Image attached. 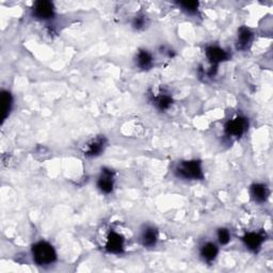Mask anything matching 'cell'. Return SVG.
Returning <instances> with one entry per match:
<instances>
[{"mask_svg":"<svg viewBox=\"0 0 273 273\" xmlns=\"http://www.w3.org/2000/svg\"><path fill=\"white\" fill-rule=\"evenodd\" d=\"M147 17L144 15H138L132 20V28L135 30H142L147 26Z\"/></svg>","mask_w":273,"mask_h":273,"instance_id":"cell-19","label":"cell"},{"mask_svg":"<svg viewBox=\"0 0 273 273\" xmlns=\"http://www.w3.org/2000/svg\"><path fill=\"white\" fill-rule=\"evenodd\" d=\"M33 261L39 266H48L57 260V253L52 245L47 241L35 242L31 248Z\"/></svg>","mask_w":273,"mask_h":273,"instance_id":"cell-1","label":"cell"},{"mask_svg":"<svg viewBox=\"0 0 273 273\" xmlns=\"http://www.w3.org/2000/svg\"><path fill=\"white\" fill-rule=\"evenodd\" d=\"M270 195V191L267 185L256 183L251 186V196L256 203H265Z\"/></svg>","mask_w":273,"mask_h":273,"instance_id":"cell-12","label":"cell"},{"mask_svg":"<svg viewBox=\"0 0 273 273\" xmlns=\"http://www.w3.org/2000/svg\"><path fill=\"white\" fill-rule=\"evenodd\" d=\"M140 241L144 248H154L158 241V232L153 226H145L141 233Z\"/></svg>","mask_w":273,"mask_h":273,"instance_id":"cell-10","label":"cell"},{"mask_svg":"<svg viewBox=\"0 0 273 273\" xmlns=\"http://www.w3.org/2000/svg\"><path fill=\"white\" fill-rule=\"evenodd\" d=\"M249 121L245 117L238 115L226 122L224 126V132L229 138L239 139L248 130Z\"/></svg>","mask_w":273,"mask_h":273,"instance_id":"cell-3","label":"cell"},{"mask_svg":"<svg viewBox=\"0 0 273 273\" xmlns=\"http://www.w3.org/2000/svg\"><path fill=\"white\" fill-rule=\"evenodd\" d=\"M153 103L159 111H166L172 106L173 104V98L169 93L162 92L159 93L157 96L153 97Z\"/></svg>","mask_w":273,"mask_h":273,"instance_id":"cell-14","label":"cell"},{"mask_svg":"<svg viewBox=\"0 0 273 273\" xmlns=\"http://www.w3.org/2000/svg\"><path fill=\"white\" fill-rule=\"evenodd\" d=\"M177 5L181 10L190 15L196 14L199 7V4L197 2H179L177 3Z\"/></svg>","mask_w":273,"mask_h":273,"instance_id":"cell-17","label":"cell"},{"mask_svg":"<svg viewBox=\"0 0 273 273\" xmlns=\"http://www.w3.org/2000/svg\"><path fill=\"white\" fill-rule=\"evenodd\" d=\"M206 58L207 60L211 62L212 66H218V64H220L221 62L227 61L230 59V53L223 48L216 46V45H211V46L206 47Z\"/></svg>","mask_w":273,"mask_h":273,"instance_id":"cell-6","label":"cell"},{"mask_svg":"<svg viewBox=\"0 0 273 273\" xmlns=\"http://www.w3.org/2000/svg\"><path fill=\"white\" fill-rule=\"evenodd\" d=\"M0 105H2V120L5 122L7 117L10 115L13 105V97L9 91L4 90L2 92V103H0Z\"/></svg>","mask_w":273,"mask_h":273,"instance_id":"cell-16","label":"cell"},{"mask_svg":"<svg viewBox=\"0 0 273 273\" xmlns=\"http://www.w3.org/2000/svg\"><path fill=\"white\" fill-rule=\"evenodd\" d=\"M217 237H218V241H219L220 244L225 245V244H227V243H229L231 241L232 236H231V233H230L229 230L222 227V229L218 230Z\"/></svg>","mask_w":273,"mask_h":273,"instance_id":"cell-18","label":"cell"},{"mask_svg":"<svg viewBox=\"0 0 273 273\" xmlns=\"http://www.w3.org/2000/svg\"><path fill=\"white\" fill-rule=\"evenodd\" d=\"M124 243H125V240L123 238V236L114 231H111L107 237L106 250L109 253L120 254L124 250Z\"/></svg>","mask_w":273,"mask_h":273,"instance_id":"cell-8","label":"cell"},{"mask_svg":"<svg viewBox=\"0 0 273 273\" xmlns=\"http://www.w3.org/2000/svg\"><path fill=\"white\" fill-rule=\"evenodd\" d=\"M97 188L104 194H110L114 188V173L111 169L103 168L97 178Z\"/></svg>","mask_w":273,"mask_h":273,"instance_id":"cell-5","label":"cell"},{"mask_svg":"<svg viewBox=\"0 0 273 273\" xmlns=\"http://www.w3.org/2000/svg\"><path fill=\"white\" fill-rule=\"evenodd\" d=\"M253 41V32L247 28V27H241L238 30V40L237 46L239 49H247Z\"/></svg>","mask_w":273,"mask_h":273,"instance_id":"cell-15","label":"cell"},{"mask_svg":"<svg viewBox=\"0 0 273 273\" xmlns=\"http://www.w3.org/2000/svg\"><path fill=\"white\" fill-rule=\"evenodd\" d=\"M32 14L40 21H48L54 16L53 4L47 0H39L32 6Z\"/></svg>","mask_w":273,"mask_h":273,"instance_id":"cell-4","label":"cell"},{"mask_svg":"<svg viewBox=\"0 0 273 273\" xmlns=\"http://www.w3.org/2000/svg\"><path fill=\"white\" fill-rule=\"evenodd\" d=\"M106 144H107V140H106L105 136H97V138H95L92 141H90L86 145V149H85L84 153L88 157L99 156V155L104 152V150L106 148Z\"/></svg>","mask_w":273,"mask_h":273,"instance_id":"cell-9","label":"cell"},{"mask_svg":"<svg viewBox=\"0 0 273 273\" xmlns=\"http://www.w3.org/2000/svg\"><path fill=\"white\" fill-rule=\"evenodd\" d=\"M219 253V248L214 242H206L202 245L201 250H199V255L206 262H213Z\"/></svg>","mask_w":273,"mask_h":273,"instance_id":"cell-13","label":"cell"},{"mask_svg":"<svg viewBox=\"0 0 273 273\" xmlns=\"http://www.w3.org/2000/svg\"><path fill=\"white\" fill-rule=\"evenodd\" d=\"M174 173L180 179L201 180L204 178L202 162L196 159L180 161L175 167Z\"/></svg>","mask_w":273,"mask_h":273,"instance_id":"cell-2","label":"cell"},{"mask_svg":"<svg viewBox=\"0 0 273 273\" xmlns=\"http://www.w3.org/2000/svg\"><path fill=\"white\" fill-rule=\"evenodd\" d=\"M135 65L142 71H149L154 65L153 54L147 49H140L135 54Z\"/></svg>","mask_w":273,"mask_h":273,"instance_id":"cell-11","label":"cell"},{"mask_svg":"<svg viewBox=\"0 0 273 273\" xmlns=\"http://www.w3.org/2000/svg\"><path fill=\"white\" fill-rule=\"evenodd\" d=\"M266 240V234L262 232H250L242 237V241L248 250L252 252H257L262 243Z\"/></svg>","mask_w":273,"mask_h":273,"instance_id":"cell-7","label":"cell"}]
</instances>
